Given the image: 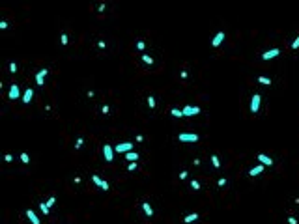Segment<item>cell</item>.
Segmentation results:
<instances>
[{"mask_svg":"<svg viewBox=\"0 0 299 224\" xmlns=\"http://www.w3.org/2000/svg\"><path fill=\"white\" fill-rule=\"evenodd\" d=\"M114 151L116 153H125L127 155L129 151H133V142H120V144L114 147Z\"/></svg>","mask_w":299,"mask_h":224,"instance_id":"6da1fadb","label":"cell"},{"mask_svg":"<svg viewBox=\"0 0 299 224\" xmlns=\"http://www.w3.org/2000/svg\"><path fill=\"white\" fill-rule=\"evenodd\" d=\"M260 105H262V95L260 94H254L251 97V112L252 114H256L258 110H260Z\"/></svg>","mask_w":299,"mask_h":224,"instance_id":"7a4b0ae2","label":"cell"},{"mask_svg":"<svg viewBox=\"0 0 299 224\" xmlns=\"http://www.w3.org/2000/svg\"><path fill=\"white\" fill-rule=\"evenodd\" d=\"M178 140L180 142H198L200 136L196 133H180L178 135Z\"/></svg>","mask_w":299,"mask_h":224,"instance_id":"3957f363","label":"cell"},{"mask_svg":"<svg viewBox=\"0 0 299 224\" xmlns=\"http://www.w3.org/2000/svg\"><path fill=\"white\" fill-rule=\"evenodd\" d=\"M103 157H105V161H107V162H112V161H114V147L110 146V144H105V146H103Z\"/></svg>","mask_w":299,"mask_h":224,"instance_id":"277c9868","label":"cell"},{"mask_svg":"<svg viewBox=\"0 0 299 224\" xmlns=\"http://www.w3.org/2000/svg\"><path fill=\"white\" fill-rule=\"evenodd\" d=\"M8 97L11 99V101H15V99H19V97H21V90H19V86H17V84H11V86H9ZM21 99H23V97H21Z\"/></svg>","mask_w":299,"mask_h":224,"instance_id":"5b68a950","label":"cell"},{"mask_svg":"<svg viewBox=\"0 0 299 224\" xmlns=\"http://www.w3.org/2000/svg\"><path fill=\"white\" fill-rule=\"evenodd\" d=\"M49 75V69L47 67H43V69H39L38 73H36V84L38 86H43L45 84V77Z\"/></svg>","mask_w":299,"mask_h":224,"instance_id":"8992f818","label":"cell"},{"mask_svg":"<svg viewBox=\"0 0 299 224\" xmlns=\"http://www.w3.org/2000/svg\"><path fill=\"white\" fill-rule=\"evenodd\" d=\"M183 116H198L200 114V106H191V105H187V106H183Z\"/></svg>","mask_w":299,"mask_h":224,"instance_id":"52a82bcc","label":"cell"},{"mask_svg":"<svg viewBox=\"0 0 299 224\" xmlns=\"http://www.w3.org/2000/svg\"><path fill=\"white\" fill-rule=\"evenodd\" d=\"M281 54V49H269V50H266V52L262 54V60H271V58H277V56Z\"/></svg>","mask_w":299,"mask_h":224,"instance_id":"ba28073f","label":"cell"},{"mask_svg":"<svg viewBox=\"0 0 299 224\" xmlns=\"http://www.w3.org/2000/svg\"><path fill=\"white\" fill-rule=\"evenodd\" d=\"M92 181H94V183H95V185H97V187H99V189H101V191H109V189H110V187H109V183H107V181H105V179H101V177H99V176H92Z\"/></svg>","mask_w":299,"mask_h":224,"instance_id":"9c48e42d","label":"cell"},{"mask_svg":"<svg viewBox=\"0 0 299 224\" xmlns=\"http://www.w3.org/2000/svg\"><path fill=\"white\" fill-rule=\"evenodd\" d=\"M222 39H224V32L221 30V32H217V34H215V38L211 39V45H213V47L217 49V47H219V45L222 43Z\"/></svg>","mask_w":299,"mask_h":224,"instance_id":"30bf717a","label":"cell"},{"mask_svg":"<svg viewBox=\"0 0 299 224\" xmlns=\"http://www.w3.org/2000/svg\"><path fill=\"white\" fill-rule=\"evenodd\" d=\"M256 159L260 161V164H263V166H271V164H273V159H271V157H267L266 153H260Z\"/></svg>","mask_w":299,"mask_h":224,"instance_id":"8fae6325","label":"cell"},{"mask_svg":"<svg viewBox=\"0 0 299 224\" xmlns=\"http://www.w3.org/2000/svg\"><path fill=\"white\" fill-rule=\"evenodd\" d=\"M32 99H34V90H32V88H26V90H24V94H23V103L28 105Z\"/></svg>","mask_w":299,"mask_h":224,"instance_id":"7c38bea8","label":"cell"},{"mask_svg":"<svg viewBox=\"0 0 299 224\" xmlns=\"http://www.w3.org/2000/svg\"><path fill=\"white\" fill-rule=\"evenodd\" d=\"M24 215L30 218V222H32V224H41V222H39V218L36 217V213H34L32 209H26V213H24Z\"/></svg>","mask_w":299,"mask_h":224,"instance_id":"4fadbf2b","label":"cell"},{"mask_svg":"<svg viewBox=\"0 0 299 224\" xmlns=\"http://www.w3.org/2000/svg\"><path fill=\"white\" fill-rule=\"evenodd\" d=\"M262 172H263V164H258V166H252L251 170H249V176L254 177V176H260Z\"/></svg>","mask_w":299,"mask_h":224,"instance_id":"5bb4252c","label":"cell"},{"mask_svg":"<svg viewBox=\"0 0 299 224\" xmlns=\"http://www.w3.org/2000/svg\"><path fill=\"white\" fill-rule=\"evenodd\" d=\"M196 220H198V213H189V215L183 218L185 224H191V222H196Z\"/></svg>","mask_w":299,"mask_h":224,"instance_id":"9a60e30c","label":"cell"},{"mask_svg":"<svg viewBox=\"0 0 299 224\" xmlns=\"http://www.w3.org/2000/svg\"><path fill=\"white\" fill-rule=\"evenodd\" d=\"M142 211L146 213V217H153V209H151V206L148 202H142Z\"/></svg>","mask_w":299,"mask_h":224,"instance_id":"2e32d148","label":"cell"},{"mask_svg":"<svg viewBox=\"0 0 299 224\" xmlns=\"http://www.w3.org/2000/svg\"><path fill=\"white\" fill-rule=\"evenodd\" d=\"M138 153H136V151H129V153L127 155H125V159H127L129 162H136V161H138Z\"/></svg>","mask_w":299,"mask_h":224,"instance_id":"e0dca14e","label":"cell"},{"mask_svg":"<svg viewBox=\"0 0 299 224\" xmlns=\"http://www.w3.org/2000/svg\"><path fill=\"white\" fill-rule=\"evenodd\" d=\"M170 116H174V118H183V110H180V108H170Z\"/></svg>","mask_w":299,"mask_h":224,"instance_id":"ac0fdd59","label":"cell"},{"mask_svg":"<svg viewBox=\"0 0 299 224\" xmlns=\"http://www.w3.org/2000/svg\"><path fill=\"white\" fill-rule=\"evenodd\" d=\"M258 82L263 84V86H271V79H267V77H263V75H260V77H258Z\"/></svg>","mask_w":299,"mask_h":224,"instance_id":"d6986e66","label":"cell"},{"mask_svg":"<svg viewBox=\"0 0 299 224\" xmlns=\"http://www.w3.org/2000/svg\"><path fill=\"white\" fill-rule=\"evenodd\" d=\"M39 209H41V213H43L45 217H47V215H49V211H50V209H49V206H47L45 202H41V203H39Z\"/></svg>","mask_w":299,"mask_h":224,"instance_id":"ffe728a7","label":"cell"},{"mask_svg":"<svg viewBox=\"0 0 299 224\" xmlns=\"http://www.w3.org/2000/svg\"><path fill=\"white\" fill-rule=\"evenodd\" d=\"M210 159H211V164H213L215 168H221V161H219V157H217V155H211Z\"/></svg>","mask_w":299,"mask_h":224,"instance_id":"44dd1931","label":"cell"},{"mask_svg":"<svg viewBox=\"0 0 299 224\" xmlns=\"http://www.w3.org/2000/svg\"><path fill=\"white\" fill-rule=\"evenodd\" d=\"M82 146H84V138H82V136H79V138L75 140V150H80Z\"/></svg>","mask_w":299,"mask_h":224,"instance_id":"7402d4cb","label":"cell"},{"mask_svg":"<svg viewBox=\"0 0 299 224\" xmlns=\"http://www.w3.org/2000/svg\"><path fill=\"white\" fill-rule=\"evenodd\" d=\"M142 62L148 64V65H153V58H151V56H148V54H142Z\"/></svg>","mask_w":299,"mask_h":224,"instance_id":"603a6c76","label":"cell"},{"mask_svg":"<svg viewBox=\"0 0 299 224\" xmlns=\"http://www.w3.org/2000/svg\"><path fill=\"white\" fill-rule=\"evenodd\" d=\"M19 159H21V161L24 162V164H28V162H30V157H28V153H26V151H23V153L19 155Z\"/></svg>","mask_w":299,"mask_h":224,"instance_id":"cb8c5ba5","label":"cell"},{"mask_svg":"<svg viewBox=\"0 0 299 224\" xmlns=\"http://www.w3.org/2000/svg\"><path fill=\"white\" fill-rule=\"evenodd\" d=\"M67 41H69L67 34H62V35H60V43H62V45H67Z\"/></svg>","mask_w":299,"mask_h":224,"instance_id":"d4e9b609","label":"cell"},{"mask_svg":"<svg viewBox=\"0 0 299 224\" xmlns=\"http://www.w3.org/2000/svg\"><path fill=\"white\" fill-rule=\"evenodd\" d=\"M45 203H47V206H49V209H50V207H53L54 203H56V198H54V196H50V198H49V200L45 202Z\"/></svg>","mask_w":299,"mask_h":224,"instance_id":"484cf974","label":"cell"},{"mask_svg":"<svg viewBox=\"0 0 299 224\" xmlns=\"http://www.w3.org/2000/svg\"><path fill=\"white\" fill-rule=\"evenodd\" d=\"M148 105H150V108H155V97H153V95H150V97H148Z\"/></svg>","mask_w":299,"mask_h":224,"instance_id":"4316f807","label":"cell"},{"mask_svg":"<svg viewBox=\"0 0 299 224\" xmlns=\"http://www.w3.org/2000/svg\"><path fill=\"white\" fill-rule=\"evenodd\" d=\"M191 187H192L195 191H200V183L196 181V179H192V181H191Z\"/></svg>","mask_w":299,"mask_h":224,"instance_id":"83f0119b","label":"cell"},{"mask_svg":"<svg viewBox=\"0 0 299 224\" xmlns=\"http://www.w3.org/2000/svg\"><path fill=\"white\" fill-rule=\"evenodd\" d=\"M9 73H17V64H15V62L9 64Z\"/></svg>","mask_w":299,"mask_h":224,"instance_id":"f1b7e54d","label":"cell"},{"mask_svg":"<svg viewBox=\"0 0 299 224\" xmlns=\"http://www.w3.org/2000/svg\"><path fill=\"white\" fill-rule=\"evenodd\" d=\"M292 49H293V50H295V49H299V35H297L295 39H293V43H292Z\"/></svg>","mask_w":299,"mask_h":224,"instance_id":"f546056e","label":"cell"},{"mask_svg":"<svg viewBox=\"0 0 299 224\" xmlns=\"http://www.w3.org/2000/svg\"><path fill=\"white\" fill-rule=\"evenodd\" d=\"M127 170H129V172H135V170H136V162H129Z\"/></svg>","mask_w":299,"mask_h":224,"instance_id":"4dcf8cb0","label":"cell"},{"mask_svg":"<svg viewBox=\"0 0 299 224\" xmlns=\"http://www.w3.org/2000/svg\"><path fill=\"white\" fill-rule=\"evenodd\" d=\"M4 161H6V162H11V161H13V155H11V153H6V155H4Z\"/></svg>","mask_w":299,"mask_h":224,"instance_id":"1f68e13d","label":"cell"},{"mask_svg":"<svg viewBox=\"0 0 299 224\" xmlns=\"http://www.w3.org/2000/svg\"><path fill=\"white\" fill-rule=\"evenodd\" d=\"M101 112H103V114H109V112H110L109 105H103V106H101Z\"/></svg>","mask_w":299,"mask_h":224,"instance_id":"d6a6232c","label":"cell"},{"mask_svg":"<svg viewBox=\"0 0 299 224\" xmlns=\"http://www.w3.org/2000/svg\"><path fill=\"white\" fill-rule=\"evenodd\" d=\"M217 185H219V187H224V185H226V179H224V177H221V179L217 181Z\"/></svg>","mask_w":299,"mask_h":224,"instance_id":"836d02e7","label":"cell"},{"mask_svg":"<svg viewBox=\"0 0 299 224\" xmlns=\"http://www.w3.org/2000/svg\"><path fill=\"white\" fill-rule=\"evenodd\" d=\"M144 47H146L144 41H138V43H136V49H138V50H144Z\"/></svg>","mask_w":299,"mask_h":224,"instance_id":"e575fe53","label":"cell"},{"mask_svg":"<svg viewBox=\"0 0 299 224\" xmlns=\"http://www.w3.org/2000/svg\"><path fill=\"white\" fill-rule=\"evenodd\" d=\"M0 28L6 30V28H8V21H0Z\"/></svg>","mask_w":299,"mask_h":224,"instance_id":"d590c367","label":"cell"},{"mask_svg":"<svg viewBox=\"0 0 299 224\" xmlns=\"http://www.w3.org/2000/svg\"><path fill=\"white\" fill-rule=\"evenodd\" d=\"M288 222H290V224H297V218L295 217H288Z\"/></svg>","mask_w":299,"mask_h":224,"instance_id":"8d00e7d4","label":"cell"},{"mask_svg":"<svg viewBox=\"0 0 299 224\" xmlns=\"http://www.w3.org/2000/svg\"><path fill=\"white\" fill-rule=\"evenodd\" d=\"M97 11H99V13L105 11V4H99V6H97Z\"/></svg>","mask_w":299,"mask_h":224,"instance_id":"74e56055","label":"cell"},{"mask_svg":"<svg viewBox=\"0 0 299 224\" xmlns=\"http://www.w3.org/2000/svg\"><path fill=\"white\" fill-rule=\"evenodd\" d=\"M97 47H99V49H105V47H107V43H105V41H99Z\"/></svg>","mask_w":299,"mask_h":224,"instance_id":"f35d334b","label":"cell"},{"mask_svg":"<svg viewBox=\"0 0 299 224\" xmlns=\"http://www.w3.org/2000/svg\"><path fill=\"white\" fill-rule=\"evenodd\" d=\"M185 177H187V172H185V170L180 172V179H185Z\"/></svg>","mask_w":299,"mask_h":224,"instance_id":"ab89813d","label":"cell"}]
</instances>
